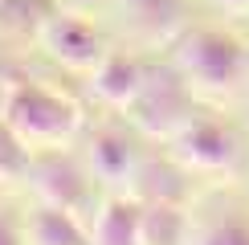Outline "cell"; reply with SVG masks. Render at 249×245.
<instances>
[{
  "mask_svg": "<svg viewBox=\"0 0 249 245\" xmlns=\"http://www.w3.org/2000/svg\"><path fill=\"white\" fill-rule=\"evenodd\" d=\"M29 163H33V147L0 119V180H29Z\"/></svg>",
  "mask_w": 249,
  "mask_h": 245,
  "instance_id": "15",
  "label": "cell"
},
{
  "mask_svg": "<svg viewBox=\"0 0 249 245\" xmlns=\"http://www.w3.org/2000/svg\"><path fill=\"white\" fill-rule=\"evenodd\" d=\"M216 4H225V8H237V13H249V0H216Z\"/></svg>",
  "mask_w": 249,
  "mask_h": 245,
  "instance_id": "18",
  "label": "cell"
},
{
  "mask_svg": "<svg viewBox=\"0 0 249 245\" xmlns=\"http://www.w3.org/2000/svg\"><path fill=\"white\" fill-rule=\"evenodd\" d=\"M147 66H151V61H143V57H135V53L110 49V53L94 66V82H90V86H94V94L102 102L127 110V102L139 94L143 78H147Z\"/></svg>",
  "mask_w": 249,
  "mask_h": 245,
  "instance_id": "8",
  "label": "cell"
},
{
  "mask_svg": "<svg viewBox=\"0 0 249 245\" xmlns=\"http://www.w3.org/2000/svg\"><path fill=\"white\" fill-rule=\"evenodd\" d=\"M172 147H176V159L196 172H237L245 163L241 131L216 110H196L172 135Z\"/></svg>",
  "mask_w": 249,
  "mask_h": 245,
  "instance_id": "4",
  "label": "cell"
},
{
  "mask_svg": "<svg viewBox=\"0 0 249 245\" xmlns=\"http://www.w3.org/2000/svg\"><path fill=\"white\" fill-rule=\"evenodd\" d=\"M29 180L41 192V200L61 204V209L78 212H98L94 209V184L98 176L90 172V163H82L78 156H70L66 143L61 147H33V163H29Z\"/></svg>",
  "mask_w": 249,
  "mask_h": 245,
  "instance_id": "5",
  "label": "cell"
},
{
  "mask_svg": "<svg viewBox=\"0 0 249 245\" xmlns=\"http://www.w3.org/2000/svg\"><path fill=\"white\" fill-rule=\"evenodd\" d=\"M196 245H249V209L241 204H225L204 221Z\"/></svg>",
  "mask_w": 249,
  "mask_h": 245,
  "instance_id": "14",
  "label": "cell"
},
{
  "mask_svg": "<svg viewBox=\"0 0 249 245\" xmlns=\"http://www.w3.org/2000/svg\"><path fill=\"white\" fill-rule=\"evenodd\" d=\"M86 163H90V172H94L102 184H131L135 172H139V163H143V147H139V139H135V131L107 122V127L90 131Z\"/></svg>",
  "mask_w": 249,
  "mask_h": 245,
  "instance_id": "7",
  "label": "cell"
},
{
  "mask_svg": "<svg viewBox=\"0 0 249 245\" xmlns=\"http://www.w3.org/2000/svg\"><path fill=\"white\" fill-rule=\"evenodd\" d=\"M37 37L45 45V53L53 61H61V66H70V70H94L110 53L107 37L94 29V20H86L82 13H70V8H57Z\"/></svg>",
  "mask_w": 249,
  "mask_h": 245,
  "instance_id": "6",
  "label": "cell"
},
{
  "mask_svg": "<svg viewBox=\"0 0 249 245\" xmlns=\"http://www.w3.org/2000/svg\"><path fill=\"white\" fill-rule=\"evenodd\" d=\"M172 61L188 74L196 90L225 94L249 70V49L225 29H184L172 41Z\"/></svg>",
  "mask_w": 249,
  "mask_h": 245,
  "instance_id": "2",
  "label": "cell"
},
{
  "mask_svg": "<svg viewBox=\"0 0 249 245\" xmlns=\"http://www.w3.org/2000/svg\"><path fill=\"white\" fill-rule=\"evenodd\" d=\"M57 4H66L70 13H86V8H94V4H102V0H57Z\"/></svg>",
  "mask_w": 249,
  "mask_h": 245,
  "instance_id": "17",
  "label": "cell"
},
{
  "mask_svg": "<svg viewBox=\"0 0 249 245\" xmlns=\"http://www.w3.org/2000/svg\"><path fill=\"white\" fill-rule=\"evenodd\" d=\"M192 217L176 200H151L143 204V245H188Z\"/></svg>",
  "mask_w": 249,
  "mask_h": 245,
  "instance_id": "13",
  "label": "cell"
},
{
  "mask_svg": "<svg viewBox=\"0 0 249 245\" xmlns=\"http://www.w3.org/2000/svg\"><path fill=\"white\" fill-rule=\"evenodd\" d=\"M196 110H200L196 106V86L176 61H168V66H147L139 94L127 102V122L143 135L172 139Z\"/></svg>",
  "mask_w": 249,
  "mask_h": 245,
  "instance_id": "3",
  "label": "cell"
},
{
  "mask_svg": "<svg viewBox=\"0 0 249 245\" xmlns=\"http://www.w3.org/2000/svg\"><path fill=\"white\" fill-rule=\"evenodd\" d=\"M0 245H29V229L25 217L8 204H0Z\"/></svg>",
  "mask_w": 249,
  "mask_h": 245,
  "instance_id": "16",
  "label": "cell"
},
{
  "mask_svg": "<svg viewBox=\"0 0 249 245\" xmlns=\"http://www.w3.org/2000/svg\"><path fill=\"white\" fill-rule=\"evenodd\" d=\"M25 229H29V245H94L78 212L49 204V200H41L25 217Z\"/></svg>",
  "mask_w": 249,
  "mask_h": 245,
  "instance_id": "11",
  "label": "cell"
},
{
  "mask_svg": "<svg viewBox=\"0 0 249 245\" xmlns=\"http://www.w3.org/2000/svg\"><path fill=\"white\" fill-rule=\"evenodd\" d=\"M123 13L143 41H176L188 29V0H123Z\"/></svg>",
  "mask_w": 249,
  "mask_h": 245,
  "instance_id": "9",
  "label": "cell"
},
{
  "mask_svg": "<svg viewBox=\"0 0 249 245\" xmlns=\"http://www.w3.org/2000/svg\"><path fill=\"white\" fill-rule=\"evenodd\" d=\"M131 188H135V196H139L143 204H151V200L184 204L188 200V176H184V168L176 159H168V156H143Z\"/></svg>",
  "mask_w": 249,
  "mask_h": 245,
  "instance_id": "12",
  "label": "cell"
},
{
  "mask_svg": "<svg viewBox=\"0 0 249 245\" xmlns=\"http://www.w3.org/2000/svg\"><path fill=\"white\" fill-rule=\"evenodd\" d=\"M94 245H143V200L110 196L94 212Z\"/></svg>",
  "mask_w": 249,
  "mask_h": 245,
  "instance_id": "10",
  "label": "cell"
},
{
  "mask_svg": "<svg viewBox=\"0 0 249 245\" xmlns=\"http://www.w3.org/2000/svg\"><path fill=\"white\" fill-rule=\"evenodd\" d=\"M0 119L17 131L29 147H61L78 131L82 110L66 94L41 86V82H13L4 102H0Z\"/></svg>",
  "mask_w": 249,
  "mask_h": 245,
  "instance_id": "1",
  "label": "cell"
}]
</instances>
